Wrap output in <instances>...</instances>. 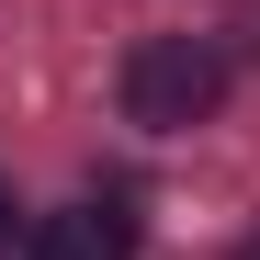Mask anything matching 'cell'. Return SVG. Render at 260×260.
Masks as SVG:
<instances>
[{"mask_svg": "<svg viewBox=\"0 0 260 260\" xmlns=\"http://www.w3.org/2000/svg\"><path fill=\"white\" fill-rule=\"evenodd\" d=\"M23 260H136V215H124L113 192L102 204H57L46 226L23 238Z\"/></svg>", "mask_w": 260, "mask_h": 260, "instance_id": "7a4b0ae2", "label": "cell"}, {"mask_svg": "<svg viewBox=\"0 0 260 260\" xmlns=\"http://www.w3.org/2000/svg\"><path fill=\"white\" fill-rule=\"evenodd\" d=\"M226 260H260V226H249V238H238V249H226Z\"/></svg>", "mask_w": 260, "mask_h": 260, "instance_id": "277c9868", "label": "cell"}, {"mask_svg": "<svg viewBox=\"0 0 260 260\" xmlns=\"http://www.w3.org/2000/svg\"><path fill=\"white\" fill-rule=\"evenodd\" d=\"M0 249H12V181H0Z\"/></svg>", "mask_w": 260, "mask_h": 260, "instance_id": "3957f363", "label": "cell"}, {"mask_svg": "<svg viewBox=\"0 0 260 260\" xmlns=\"http://www.w3.org/2000/svg\"><path fill=\"white\" fill-rule=\"evenodd\" d=\"M215 102H226L215 34H147L124 57V124H147V136H192V124H215Z\"/></svg>", "mask_w": 260, "mask_h": 260, "instance_id": "6da1fadb", "label": "cell"}]
</instances>
